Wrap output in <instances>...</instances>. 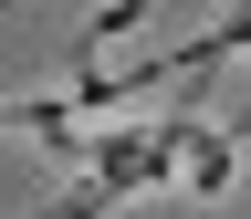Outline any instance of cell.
I'll return each instance as SVG.
<instances>
[{
	"mask_svg": "<svg viewBox=\"0 0 251 219\" xmlns=\"http://www.w3.org/2000/svg\"><path fill=\"white\" fill-rule=\"evenodd\" d=\"M230 167H241V146L220 125H188V198H230Z\"/></svg>",
	"mask_w": 251,
	"mask_h": 219,
	"instance_id": "1",
	"label": "cell"
},
{
	"mask_svg": "<svg viewBox=\"0 0 251 219\" xmlns=\"http://www.w3.org/2000/svg\"><path fill=\"white\" fill-rule=\"evenodd\" d=\"M105 209H115V198H105V188H94V177H84V188H74V198H52V209H31V219H105Z\"/></svg>",
	"mask_w": 251,
	"mask_h": 219,
	"instance_id": "2",
	"label": "cell"
}]
</instances>
